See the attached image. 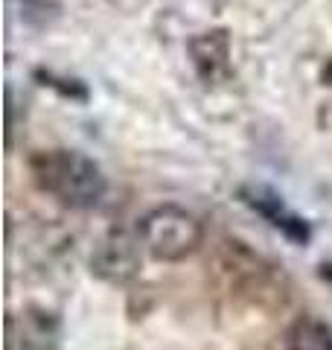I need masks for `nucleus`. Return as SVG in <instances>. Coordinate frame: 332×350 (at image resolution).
Returning a JSON list of instances; mask_svg holds the SVG:
<instances>
[{"label": "nucleus", "mask_w": 332, "mask_h": 350, "mask_svg": "<svg viewBox=\"0 0 332 350\" xmlns=\"http://www.w3.org/2000/svg\"><path fill=\"white\" fill-rule=\"evenodd\" d=\"M140 243L143 239L128 237L126 231H111L94 245L91 271L105 283H123L135 280L140 275Z\"/></svg>", "instance_id": "obj_3"}, {"label": "nucleus", "mask_w": 332, "mask_h": 350, "mask_svg": "<svg viewBox=\"0 0 332 350\" xmlns=\"http://www.w3.org/2000/svg\"><path fill=\"white\" fill-rule=\"evenodd\" d=\"M239 199L245 202L253 213H260L265 222H271V228H277L286 239H292L297 245H306L312 239V228L303 216H297L294 211H289L283 202V196L265 187V184H248V187L239 190Z\"/></svg>", "instance_id": "obj_4"}, {"label": "nucleus", "mask_w": 332, "mask_h": 350, "mask_svg": "<svg viewBox=\"0 0 332 350\" xmlns=\"http://www.w3.org/2000/svg\"><path fill=\"white\" fill-rule=\"evenodd\" d=\"M289 350H332V327L318 319H301L289 330Z\"/></svg>", "instance_id": "obj_6"}, {"label": "nucleus", "mask_w": 332, "mask_h": 350, "mask_svg": "<svg viewBox=\"0 0 332 350\" xmlns=\"http://www.w3.org/2000/svg\"><path fill=\"white\" fill-rule=\"evenodd\" d=\"M32 181L70 211H91L105 199L108 178L94 158L76 149L36 152L29 161Z\"/></svg>", "instance_id": "obj_1"}, {"label": "nucleus", "mask_w": 332, "mask_h": 350, "mask_svg": "<svg viewBox=\"0 0 332 350\" xmlns=\"http://www.w3.org/2000/svg\"><path fill=\"white\" fill-rule=\"evenodd\" d=\"M137 237L149 257L161 262H181L204 243V225L193 211L178 204H161L140 219Z\"/></svg>", "instance_id": "obj_2"}, {"label": "nucleus", "mask_w": 332, "mask_h": 350, "mask_svg": "<svg viewBox=\"0 0 332 350\" xmlns=\"http://www.w3.org/2000/svg\"><path fill=\"white\" fill-rule=\"evenodd\" d=\"M190 53H193V62H195L198 73H202L207 82H216L227 73L230 50H227L225 32H207V36L195 38L190 44Z\"/></svg>", "instance_id": "obj_5"}]
</instances>
